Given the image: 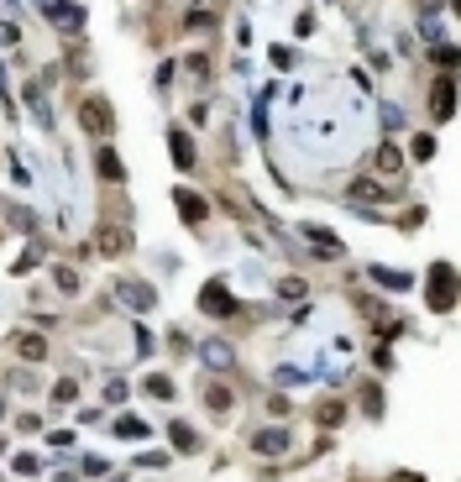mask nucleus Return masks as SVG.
<instances>
[{"instance_id": "nucleus-1", "label": "nucleus", "mask_w": 461, "mask_h": 482, "mask_svg": "<svg viewBox=\"0 0 461 482\" xmlns=\"http://www.w3.org/2000/svg\"><path fill=\"white\" fill-rule=\"evenodd\" d=\"M173 199H179V210H184L189 220H199V215H205V205H199V194H173Z\"/></svg>"}]
</instances>
